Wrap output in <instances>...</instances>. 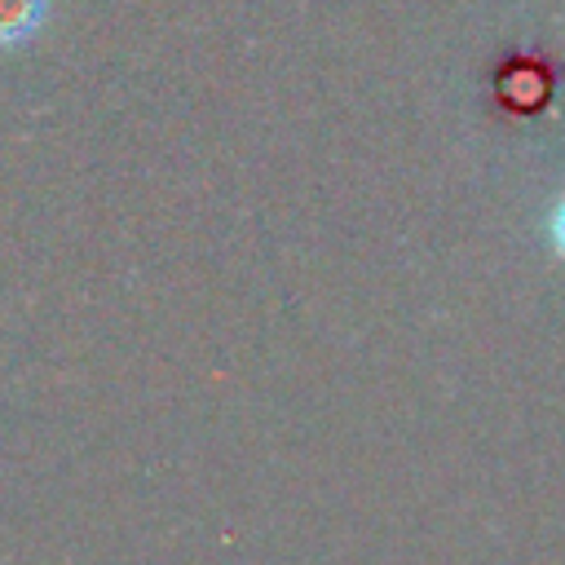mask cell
I'll return each instance as SVG.
<instances>
[{
    "instance_id": "1",
    "label": "cell",
    "mask_w": 565,
    "mask_h": 565,
    "mask_svg": "<svg viewBox=\"0 0 565 565\" xmlns=\"http://www.w3.org/2000/svg\"><path fill=\"white\" fill-rule=\"evenodd\" d=\"M556 84H561V66L547 57V53H534V49H512L494 62V75H490V97L503 115L512 119H534L552 106L556 97Z\"/></svg>"
},
{
    "instance_id": "3",
    "label": "cell",
    "mask_w": 565,
    "mask_h": 565,
    "mask_svg": "<svg viewBox=\"0 0 565 565\" xmlns=\"http://www.w3.org/2000/svg\"><path fill=\"white\" fill-rule=\"evenodd\" d=\"M543 238H547V247H552V256L565 265V190L552 199V207H547V221H543Z\"/></svg>"
},
{
    "instance_id": "2",
    "label": "cell",
    "mask_w": 565,
    "mask_h": 565,
    "mask_svg": "<svg viewBox=\"0 0 565 565\" xmlns=\"http://www.w3.org/2000/svg\"><path fill=\"white\" fill-rule=\"evenodd\" d=\"M49 22V0H0V49L31 44Z\"/></svg>"
}]
</instances>
